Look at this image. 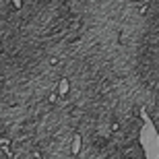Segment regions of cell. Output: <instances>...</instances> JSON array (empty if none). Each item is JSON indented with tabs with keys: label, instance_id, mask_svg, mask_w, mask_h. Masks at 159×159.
Here are the masks:
<instances>
[{
	"label": "cell",
	"instance_id": "1",
	"mask_svg": "<svg viewBox=\"0 0 159 159\" xmlns=\"http://www.w3.org/2000/svg\"><path fill=\"white\" fill-rule=\"evenodd\" d=\"M12 4H15V8H21V0H12Z\"/></svg>",
	"mask_w": 159,
	"mask_h": 159
}]
</instances>
